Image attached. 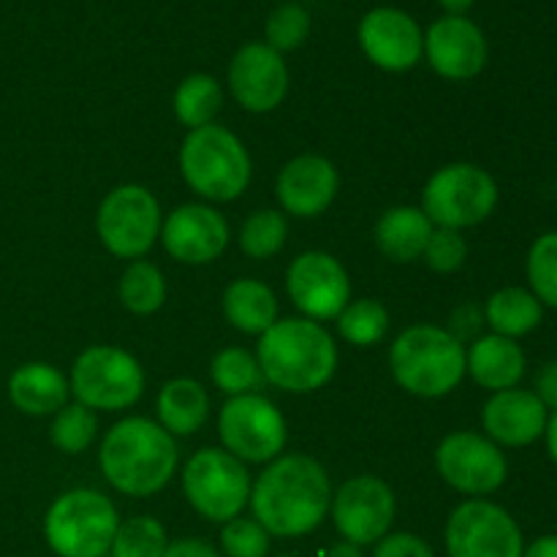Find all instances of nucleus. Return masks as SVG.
I'll use <instances>...</instances> for the list:
<instances>
[{
    "label": "nucleus",
    "instance_id": "20",
    "mask_svg": "<svg viewBox=\"0 0 557 557\" xmlns=\"http://www.w3.org/2000/svg\"><path fill=\"white\" fill-rule=\"evenodd\" d=\"M337 185H341V177H337L335 163L330 158L308 152V156L292 158L281 169L275 194L283 212L310 221V218H319L335 201Z\"/></svg>",
    "mask_w": 557,
    "mask_h": 557
},
{
    "label": "nucleus",
    "instance_id": "11",
    "mask_svg": "<svg viewBox=\"0 0 557 557\" xmlns=\"http://www.w3.org/2000/svg\"><path fill=\"white\" fill-rule=\"evenodd\" d=\"M218 435L228 455L237 457L239 462H256V466L281 457L288 438L283 413L270 397L259 392L228 397L218 417Z\"/></svg>",
    "mask_w": 557,
    "mask_h": 557
},
{
    "label": "nucleus",
    "instance_id": "44",
    "mask_svg": "<svg viewBox=\"0 0 557 557\" xmlns=\"http://www.w3.org/2000/svg\"><path fill=\"white\" fill-rule=\"evenodd\" d=\"M544 441H547V451H549V457H553V462L557 466V411L549 413L547 430H544Z\"/></svg>",
    "mask_w": 557,
    "mask_h": 557
},
{
    "label": "nucleus",
    "instance_id": "8",
    "mask_svg": "<svg viewBox=\"0 0 557 557\" xmlns=\"http://www.w3.org/2000/svg\"><path fill=\"white\" fill-rule=\"evenodd\" d=\"M250 473L226 449H199L183 468V493L199 517L226 525L250 504Z\"/></svg>",
    "mask_w": 557,
    "mask_h": 557
},
{
    "label": "nucleus",
    "instance_id": "2",
    "mask_svg": "<svg viewBox=\"0 0 557 557\" xmlns=\"http://www.w3.org/2000/svg\"><path fill=\"white\" fill-rule=\"evenodd\" d=\"M177 460V444L172 435L145 417H128L109 428L98 451L107 482L131 498L161 493L172 482Z\"/></svg>",
    "mask_w": 557,
    "mask_h": 557
},
{
    "label": "nucleus",
    "instance_id": "10",
    "mask_svg": "<svg viewBox=\"0 0 557 557\" xmlns=\"http://www.w3.org/2000/svg\"><path fill=\"white\" fill-rule=\"evenodd\" d=\"M161 205L145 185H120L103 196L96 232L117 259H141L161 237Z\"/></svg>",
    "mask_w": 557,
    "mask_h": 557
},
{
    "label": "nucleus",
    "instance_id": "40",
    "mask_svg": "<svg viewBox=\"0 0 557 557\" xmlns=\"http://www.w3.org/2000/svg\"><path fill=\"white\" fill-rule=\"evenodd\" d=\"M484 326V310L473 308V305H462L451 313L449 319V335L457 337V341L466 346L468 341L479 337V330Z\"/></svg>",
    "mask_w": 557,
    "mask_h": 557
},
{
    "label": "nucleus",
    "instance_id": "31",
    "mask_svg": "<svg viewBox=\"0 0 557 557\" xmlns=\"http://www.w3.org/2000/svg\"><path fill=\"white\" fill-rule=\"evenodd\" d=\"M335 321L343 341L359 348L375 346L389 332V313H386V308L379 299H357V302H348Z\"/></svg>",
    "mask_w": 557,
    "mask_h": 557
},
{
    "label": "nucleus",
    "instance_id": "24",
    "mask_svg": "<svg viewBox=\"0 0 557 557\" xmlns=\"http://www.w3.org/2000/svg\"><path fill=\"white\" fill-rule=\"evenodd\" d=\"M158 424L172 438H188L199 433L210 417V395L194 379H172L161 386L156 400Z\"/></svg>",
    "mask_w": 557,
    "mask_h": 557
},
{
    "label": "nucleus",
    "instance_id": "47",
    "mask_svg": "<svg viewBox=\"0 0 557 557\" xmlns=\"http://www.w3.org/2000/svg\"><path fill=\"white\" fill-rule=\"evenodd\" d=\"M275 557H292V555H275Z\"/></svg>",
    "mask_w": 557,
    "mask_h": 557
},
{
    "label": "nucleus",
    "instance_id": "43",
    "mask_svg": "<svg viewBox=\"0 0 557 557\" xmlns=\"http://www.w3.org/2000/svg\"><path fill=\"white\" fill-rule=\"evenodd\" d=\"M522 557H557V536L555 533H549V536H539L536 542L528 544Z\"/></svg>",
    "mask_w": 557,
    "mask_h": 557
},
{
    "label": "nucleus",
    "instance_id": "45",
    "mask_svg": "<svg viewBox=\"0 0 557 557\" xmlns=\"http://www.w3.org/2000/svg\"><path fill=\"white\" fill-rule=\"evenodd\" d=\"M324 557H364V555H362V547H357V544L337 542L335 547L326 549Z\"/></svg>",
    "mask_w": 557,
    "mask_h": 557
},
{
    "label": "nucleus",
    "instance_id": "1",
    "mask_svg": "<svg viewBox=\"0 0 557 557\" xmlns=\"http://www.w3.org/2000/svg\"><path fill=\"white\" fill-rule=\"evenodd\" d=\"M332 484L324 466L310 455H281L250 490L253 520L270 536L299 539L313 533L330 515Z\"/></svg>",
    "mask_w": 557,
    "mask_h": 557
},
{
    "label": "nucleus",
    "instance_id": "33",
    "mask_svg": "<svg viewBox=\"0 0 557 557\" xmlns=\"http://www.w3.org/2000/svg\"><path fill=\"white\" fill-rule=\"evenodd\" d=\"M96 411L85 408L82 403H69V406L60 408L52 417V428H49L54 449H60L63 455H82L96 441Z\"/></svg>",
    "mask_w": 557,
    "mask_h": 557
},
{
    "label": "nucleus",
    "instance_id": "38",
    "mask_svg": "<svg viewBox=\"0 0 557 557\" xmlns=\"http://www.w3.org/2000/svg\"><path fill=\"white\" fill-rule=\"evenodd\" d=\"M422 259L428 261L430 270L441 272V275L457 272L468 259L466 237H462V232H455V228L435 226L433 234H430Z\"/></svg>",
    "mask_w": 557,
    "mask_h": 557
},
{
    "label": "nucleus",
    "instance_id": "30",
    "mask_svg": "<svg viewBox=\"0 0 557 557\" xmlns=\"http://www.w3.org/2000/svg\"><path fill=\"white\" fill-rule=\"evenodd\" d=\"M212 384L228 397L239 395H253L261 384H264V373L259 368V359L256 354L245 351V348H223L212 359Z\"/></svg>",
    "mask_w": 557,
    "mask_h": 557
},
{
    "label": "nucleus",
    "instance_id": "42",
    "mask_svg": "<svg viewBox=\"0 0 557 557\" xmlns=\"http://www.w3.org/2000/svg\"><path fill=\"white\" fill-rule=\"evenodd\" d=\"M161 557H221L207 539H177L169 542Z\"/></svg>",
    "mask_w": 557,
    "mask_h": 557
},
{
    "label": "nucleus",
    "instance_id": "5",
    "mask_svg": "<svg viewBox=\"0 0 557 557\" xmlns=\"http://www.w3.org/2000/svg\"><path fill=\"white\" fill-rule=\"evenodd\" d=\"M180 172L188 188L207 201H234L248 190L253 163L243 141L223 125L188 131L180 147Z\"/></svg>",
    "mask_w": 557,
    "mask_h": 557
},
{
    "label": "nucleus",
    "instance_id": "35",
    "mask_svg": "<svg viewBox=\"0 0 557 557\" xmlns=\"http://www.w3.org/2000/svg\"><path fill=\"white\" fill-rule=\"evenodd\" d=\"M528 283L536 299L547 308H557V232H547L528 250Z\"/></svg>",
    "mask_w": 557,
    "mask_h": 557
},
{
    "label": "nucleus",
    "instance_id": "41",
    "mask_svg": "<svg viewBox=\"0 0 557 557\" xmlns=\"http://www.w3.org/2000/svg\"><path fill=\"white\" fill-rule=\"evenodd\" d=\"M533 392H536V397L544 403L547 411H557V359L555 362H547L542 370H539Z\"/></svg>",
    "mask_w": 557,
    "mask_h": 557
},
{
    "label": "nucleus",
    "instance_id": "29",
    "mask_svg": "<svg viewBox=\"0 0 557 557\" xmlns=\"http://www.w3.org/2000/svg\"><path fill=\"white\" fill-rule=\"evenodd\" d=\"M120 302L134 315H152L166 302L163 272L150 261H134L120 277Z\"/></svg>",
    "mask_w": 557,
    "mask_h": 557
},
{
    "label": "nucleus",
    "instance_id": "7",
    "mask_svg": "<svg viewBox=\"0 0 557 557\" xmlns=\"http://www.w3.org/2000/svg\"><path fill=\"white\" fill-rule=\"evenodd\" d=\"M498 205V183L476 163H449L428 180L422 212L433 226L462 228L487 221Z\"/></svg>",
    "mask_w": 557,
    "mask_h": 557
},
{
    "label": "nucleus",
    "instance_id": "22",
    "mask_svg": "<svg viewBox=\"0 0 557 557\" xmlns=\"http://www.w3.org/2000/svg\"><path fill=\"white\" fill-rule=\"evenodd\" d=\"M9 400L25 417H54L69 406L71 384L54 364L25 362L9 375Z\"/></svg>",
    "mask_w": 557,
    "mask_h": 557
},
{
    "label": "nucleus",
    "instance_id": "28",
    "mask_svg": "<svg viewBox=\"0 0 557 557\" xmlns=\"http://www.w3.org/2000/svg\"><path fill=\"white\" fill-rule=\"evenodd\" d=\"M223 109V87L210 74H190L174 90V114L190 131L210 125Z\"/></svg>",
    "mask_w": 557,
    "mask_h": 557
},
{
    "label": "nucleus",
    "instance_id": "36",
    "mask_svg": "<svg viewBox=\"0 0 557 557\" xmlns=\"http://www.w3.org/2000/svg\"><path fill=\"white\" fill-rule=\"evenodd\" d=\"M310 14L305 5L299 3H283L267 16L264 25V44L272 47L275 52L286 54L294 52V49L302 47L310 36Z\"/></svg>",
    "mask_w": 557,
    "mask_h": 557
},
{
    "label": "nucleus",
    "instance_id": "23",
    "mask_svg": "<svg viewBox=\"0 0 557 557\" xmlns=\"http://www.w3.org/2000/svg\"><path fill=\"white\" fill-rule=\"evenodd\" d=\"M528 357L517 341L500 335H484L466 348V370L482 389L504 392L520 386Z\"/></svg>",
    "mask_w": 557,
    "mask_h": 557
},
{
    "label": "nucleus",
    "instance_id": "4",
    "mask_svg": "<svg viewBox=\"0 0 557 557\" xmlns=\"http://www.w3.org/2000/svg\"><path fill=\"white\" fill-rule=\"evenodd\" d=\"M389 368L408 395L435 400L455 392L466 379V346L441 326H408L392 343Z\"/></svg>",
    "mask_w": 557,
    "mask_h": 557
},
{
    "label": "nucleus",
    "instance_id": "16",
    "mask_svg": "<svg viewBox=\"0 0 557 557\" xmlns=\"http://www.w3.org/2000/svg\"><path fill=\"white\" fill-rule=\"evenodd\" d=\"M364 58L381 71L403 74L424 58V30L408 11L395 5H375L357 27Z\"/></svg>",
    "mask_w": 557,
    "mask_h": 557
},
{
    "label": "nucleus",
    "instance_id": "21",
    "mask_svg": "<svg viewBox=\"0 0 557 557\" xmlns=\"http://www.w3.org/2000/svg\"><path fill=\"white\" fill-rule=\"evenodd\" d=\"M547 419L549 411L539 400L536 392L520 389V386L495 392L484 403L482 411V424L487 438L498 446H511V449L531 446L539 438H544Z\"/></svg>",
    "mask_w": 557,
    "mask_h": 557
},
{
    "label": "nucleus",
    "instance_id": "17",
    "mask_svg": "<svg viewBox=\"0 0 557 557\" xmlns=\"http://www.w3.org/2000/svg\"><path fill=\"white\" fill-rule=\"evenodd\" d=\"M228 90L245 112H272L288 92L286 60L264 41L243 44L228 63Z\"/></svg>",
    "mask_w": 557,
    "mask_h": 557
},
{
    "label": "nucleus",
    "instance_id": "14",
    "mask_svg": "<svg viewBox=\"0 0 557 557\" xmlns=\"http://www.w3.org/2000/svg\"><path fill=\"white\" fill-rule=\"evenodd\" d=\"M330 515L343 542L379 544L395 522V493L379 476H354L332 493Z\"/></svg>",
    "mask_w": 557,
    "mask_h": 557
},
{
    "label": "nucleus",
    "instance_id": "27",
    "mask_svg": "<svg viewBox=\"0 0 557 557\" xmlns=\"http://www.w3.org/2000/svg\"><path fill=\"white\" fill-rule=\"evenodd\" d=\"M544 305L539 302L531 288L509 286L495 292L484 305V324H490L493 335L525 337L542 324Z\"/></svg>",
    "mask_w": 557,
    "mask_h": 557
},
{
    "label": "nucleus",
    "instance_id": "15",
    "mask_svg": "<svg viewBox=\"0 0 557 557\" xmlns=\"http://www.w3.org/2000/svg\"><path fill=\"white\" fill-rule=\"evenodd\" d=\"M286 292L310 321H332L351 302V281L341 261L324 250H308L288 264Z\"/></svg>",
    "mask_w": 557,
    "mask_h": 557
},
{
    "label": "nucleus",
    "instance_id": "39",
    "mask_svg": "<svg viewBox=\"0 0 557 557\" xmlns=\"http://www.w3.org/2000/svg\"><path fill=\"white\" fill-rule=\"evenodd\" d=\"M373 557H435L433 547L417 533H386L375 544Z\"/></svg>",
    "mask_w": 557,
    "mask_h": 557
},
{
    "label": "nucleus",
    "instance_id": "32",
    "mask_svg": "<svg viewBox=\"0 0 557 557\" xmlns=\"http://www.w3.org/2000/svg\"><path fill=\"white\" fill-rule=\"evenodd\" d=\"M288 237L286 215L277 210H259L245 218L239 228V248L248 259L264 261L281 253Z\"/></svg>",
    "mask_w": 557,
    "mask_h": 557
},
{
    "label": "nucleus",
    "instance_id": "37",
    "mask_svg": "<svg viewBox=\"0 0 557 557\" xmlns=\"http://www.w3.org/2000/svg\"><path fill=\"white\" fill-rule=\"evenodd\" d=\"M270 533L250 517H234L221 531V549L226 557H267L270 555Z\"/></svg>",
    "mask_w": 557,
    "mask_h": 557
},
{
    "label": "nucleus",
    "instance_id": "18",
    "mask_svg": "<svg viewBox=\"0 0 557 557\" xmlns=\"http://www.w3.org/2000/svg\"><path fill=\"white\" fill-rule=\"evenodd\" d=\"M424 58L444 79L466 82L482 74L490 47L476 22L444 14L424 30Z\"/></svg>",
    "mask_w": 557,
    "mask_h": 557
},
{
    "label": "nucleus",
    "instance_id": "3",
    "mask_svg": "<svg viewBox=\"0 0 557 557\" xmlns=\"http://www.w3.org/2000/svg\"><path fill=\"white\" fill-rule=\"evenodd\" d=\"M256 359L272 386L292 395H310L335 375L337 346L319 321L281 319L259 337Z\"/></svg>",
    "mask_w": 557,
    "mask_h": 557
},
{
    "label": "nucleus",
    "instance_id": "19",
    "mask_svg": "<svg viewBox=\"0 0 557 557\" xmlns=\"http://www.w3.org/2000/svg\"><path fill=\"white\" fill-rule=\"evenodd\" d=\"M161 243L180 264H210L228 248V223L215 207L183 205L163 221Z\"/></svg>",
    "mask_w": 557,
    "mask_h": 557
},
{
    "label": "nucleus",
    "instance_id": "26",
    "mask_svg": "<svg viewBox=\"0 0 557 557\" xmlns=\"http://www.w3.org/2000/svg\"><path fill=\"white\" fill-rule=\"evenodd\" d=\"M223 315L243 335H264L277 321V297L267 283L239 277L223 292Z\"/></svg>",
    "mask_w": 557,
    "mask_h": 557
},
{
    "label": "nucleus",
    "instance_id": "25",
    "mask_svg": "<svg viewBox=\"0 0 557 557\" xmlns=\"http://www.w3.org/2000/svg\"><path fill=\"white\" fill-rule=\"evenodd\" d=\"M433 228L422 207H392L375 223V245L389 261L408 264L422 259Z\"/></svg>",
    "mask_w": 557,
    "mask_h": 557
},
{
    "label": "nucleus",
    "instance_id": "34",
    "mask_svg": "<svg viewBox=\"0 0 557 557\" xmlns=\"http://www.w3.org/2000/svg\"><path fill=\"white\" fill-rule=\"evenodd\" d=\"M166 544V528L156 517H134L120 522L109 557H161Z\"/></svg>",
    "mask_w": 557,
    "mask_h": 557
},
{
    "label": "nucleus",
    "instance_id": "9",
    "mask_svg": "<svg viewBox=\"0 0 557 557\" xmlns=\"http://www.w3.org/2000/svg\"><path fill=\"white\" fill-rule=\"evenodd\" d=\"M71 395L90 411H125L145 392V370L128 351L90 346L71 368Z\"/></svg>",
    "mask_w": 557,
    "mask_h": 557
},
{
    "label": "nucleus",
    "instance_id": "13",
    "mask_svg": "<svg viewBox=\"0 0 557 557\" xmlns=\"http://www.w3.org/2000/svg\"><path fill=\"white\" fill-rule=\"evenodd\" d=\"M435 468L451 490L473 498L500 490L509 476V462L500 446L493 444L487 435L468 433V430L441 441L435 449Z\"/></svg>",
    "mask_w": 557,
    "mask_h": 557
},
{
    "label": "nucleus",
    "instance_id": "12",
    "mask_svg": "<svg viewBox=\"0 0 557 557\" xmlns=\"http://www.w3.org/2000/svg\"><path fill=\"white\" fill-rule=\"evenodd\" d=\"M444 542L449 557H522L525 553L515 517L484 498L466 500L451 511Z\"/></svg>",
    "mask_w": 557,
    "mask_h": 557
},
{
    "label": "nucleus",
    "instance_id": "46",
    "mask_svg": "<svg viewBox=\"0 0 557 557\" xmlns=\"http://www.w3.org/2000/svg\"><path fill=\"white\" fill-rule=\"evenodd\" d=\"M473 3H476V0H438L441 9L451 16H466V11L473 9Z\"/></svg>",
    "mask_w": 557,
    "mask_h": 557
},
{
    "label": "nucleus",
    "instance_id": "6",
    "mask_svg": "<svg viewBox=\"0 0 557 557\" xmlns=\"http://www.w3.org/2000/svg\"><path fill=\"white\" fill-rule=\"evenodd\" d=\"M120 515L112 500L90 487H76L52 500L44 517V539L58 557H107Z\"/></svg>",
    "mask_w": 557,
    "mask_h": 557
}]
</instances>
